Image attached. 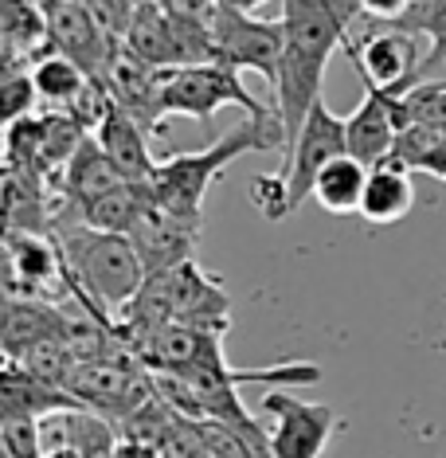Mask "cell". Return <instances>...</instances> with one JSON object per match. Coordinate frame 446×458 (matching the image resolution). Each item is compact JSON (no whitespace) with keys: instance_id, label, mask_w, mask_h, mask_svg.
<instances>
[{"instance_id":"obj_8","label":"cell","mask_w":446,"mask_h":458,"mask_svg":"<svg viewBox=\"0 0 446 458\" xmlns=\"http://www.w3.org/2000/svg\"><path fill=\"white\" fill-rule=\"evenodd\" d=\"M345 51L357 64V75L368 82V87H380L388 95H400V90L415 87L419 79V64L427 51L419 47V36L400 32V28L383 24L380 32H368L360 44L345 39Z\"/></svg>"},{"instance_id":"obj_26","label":"cell","mask_w":446,"mask_h":458,"mask_svg":"<svg viewBox=\"0 0 446 458\" xmlns=\"http://www.w3.org/2000/svg\"><path fill=\"white\" fill-rule=\"evenodd\" d=\"M39 90L32 79V67L28 71H4V82H0V110H4V126H16V122L32 118Z\"/></svg>"},{"instance_id":"obj_10","label":"cell","mask_w":446,"mask_h":458,"mask_svg":"<svg viewBox=\"0 0 446 458\" xmlns=\"http://www.w3.org/2000/svg\"><path fill=\"white\" fill-rule=\"evenodd\" d=\"M87 408L114 420H130L145 400L157 395V384L133 372L126 360H79L75 377L67 384Z\"/></svg>"},{"instance_id":"obj_30","label":"cell","mask_w":446,"mask_h":458,"mask_svg":"<svg viewBox=\"0 0 446 458\" xmlns=\"http://www.w3.org/2000/svg\"><path fill=\"white\" fill-rule=\"evenodd\" d=\"M118 458H157V446L138 443V439H126V443L118 446Z\"/></svg>"},{"instance_id":"obj_14","label":"cell","mask_w":446,"mask_h":458,"mask_svg":"<svg viewBox=\"0 0 446 458\" xmlns=\"http://www.w3.org/2000/svg\"><path fill=\"white\" fill-rule=\"evenodd\" d=\"M98 145L106 149V157L118 165V173L126 176L130 184H149L153 169H157V161L149 157V141H145V126L126 106H118V102H110L106 118H102L98 126Z\"/></svg>"},{"instance_id":"obj_5","label":"cell","mask_w":446,"mask_h":458,"mask_svg":"<svg viewBox=\"0 0 446 458\" xmlns=\"http://www.w3.org/2000/svg\"><path fill=\"white\" fill-rule=\"evenodd\" d=\"M282 16L278 20H258L255 13L220 0L212 13V47H215V64H227L235 71H255L266 82H278V59H282Z\"/></svg>"},{"instance_id":"obj_6","label":"cell","mask_w":446,"mask_h":458,"mask_svg":"<svg viewBox=\"0 0 446 458\" xmlns=\"http://www.w3.org/2000/svg\"><path fill=\"white\" fill-rule=\"evenodd\" d=\"M349 153V133H345V118H337L333 110H329L325 98L314 102V110L306 114L302 130H298V138L286 145V184H290V208H302L309 196H314V181L317 173L325 169L329 161L345 157Z\"/></svg>"},{"instance_id":"obj_11","label":"cell","mask_w":446,"mask_h":458,"mask_svg":"<svg viewBox=\"0 0 446 458\" xmlns=\"http://www.w3.org/2000/svg\"><path fill=\"white\" fill-rule=\"evenodd\" d=\"M196 235H200V224L184 220V216H176L153 200L145 204L138 224L130 227V243L141 259L145 275H164V270L189 263L196 251Z\"/></svg>"},{"instance_id":"obj_19","label":"cell","mask_w":446,"mask_h":458,"mask_svg":"<svg viewBox=\"0 0 446 458\" xmlns=\"http://www.w3.org/2000/svg\"><path fill=\"white\" fill-rule=\"evenodd\" d=\"M365 184H368V165L357 161L352 153L329 161L325 169L317 173L314 181V200L333 216H352L360 212V200H365Z\"/></svg>"},{"instance_id":"obj_15","label":"cell","mask_w":446,"mask_h":458,"mask_svg":"<svg viewBox=\"0 0 446 458\" xmlns=\"http://www.w3.org/2000/svg\"><path fill=\"white\" fill-rule=\"evenodd\" d=\"M59 278H71L63 263V247H55L39 232H16V227H8V290L28 283L24 298H39L36 286H51Z\"/></svg>"},{"instance_id":"obj_1","label":"cell","mask_w":446,"mask_h":458,"mask_svg":"<svg viewBox=\"0 0 446 458\" xmlns=\"http://www.w3.org/2000/svg\"><path fill=\"white\" fill-rule=\"evenodd\" d=\"M360 0H282V59H278L274 110L286 126V145L298 138L306 114L321 98V79L337 47H345Z\"/></svg>"},{"instance_id":"obj_2","label":"cell","mask_w":446,"mask_h":458,"mask_svg":"<svg viewBox=\"0 0 446 458\" xmlns=\"http://www.w3.org/2000/svg\"><path fill=\"white\" fill-rule=\"evenodd\" d=\"M278 145H286V126L278 114H271V118H247L240 126L223 130L200 153H169L164 161H157L145 192H149L153 204L200 224L204 196L215 176L235 157H243V153H266V149H278Z\"/></svg>"},{"instance_id":"obj_29","label":"cell","mask_w":446,"mask_h":458,"mask_svg":"<svg viewBox=\"0 0 446 458\" xmlns=\"http://www.w3.org/2000/svg\"><path fill=\"white\" fill-rule=\"evenodd\" d=\"M411 8V0H360V13L365 16H376L383 24H391V20H400L403 13Z\"/></svg>"},{"instance_id":"obj_25","label":"cell","mask_w":446,"mask_h":458,"mask_svg":"<svg viewBox=\"0 0 446 458\" xmlns=\"http://www.w3.org/2000/svg\"><path fill=\"white\" fill-rule=\"evenodd\" d=\"M391 98H396L400 126H431L446 133V82H415Z\"/></svg>"},{"instance_id":"obj_27","label":"cell","mask_w":446,"mask_h":458,"mask_svg":"<svg viewBox=\"0 0 446 458\" xmlns=\"http://www.w3.org/2000/svg\"><path fill=\"white\" fill-rule=\"evenodd\" d=\"M251 208L266 220H290L294 208H290V184L286 173H263L251 181Z\"/></svg>"},{"instance_id":"obj_7","label":"cell","mask_w":446,"mask_h":458,"mask_svg":"<svg viewBox=\"0 0 446 458\" xmlns=\"http://www.w3.org/2000/svg\"><path fill=\"white\" fill-rule=\"evenodd\" d=\"M263 411L274 420L271 458H321L341 427V415L329 403H306L278 384L263 395Z\"/></svg>"},{"instance_id":"obj_13","label":"cell","mask_w":446,"mask_h":458,"mask_svg":"<svg viewBox=\"0 0 446 458\" xmlns=\"http://www.w3.org/2000/svg\"><path fill=\"white\" fill-rule=\"evenodd\" d=\"M87 408L75 392L55 388V384L32 377L20 364L4 360V372H0V420H47V415H63Z\"/></svg>"},{"instance_id":"obj_28","label":"cell","mask_w":446,"mask_h":458,"mask_svg":"<svg viewBox=\"0 0 446 458\" xmlns=\"http://www.w3.org/2000/svg\"><path fill=\"white\" fill-rule=\"evenodd\" d=\"M0 446L4 458H47L39 420H0Z\"/></svg>"},{"instance_id":"obj_20","label":"cell","mask_w":446,"mask_h":458,"mask_svg":"<svg viewBox=\"0 0 446 458\" xmlns=\"http://www.w3.org/2000/svg\"><path fill=\"white\" fill-rule=\"evenodd\" d=\"M145 204H149L145 184H122V189H114L106 196H98V200L82 204L79 208V224L95 227V232H110V235H130V227L138 224Z\"/></svg>"},{"instance_id":"obj_3","label":"cell","mask_w":446,"mask_h":458,"mask_svg":"<svg viewBox=\"0 0 446 458\" xmlns=\"http://www.w3.org/2000/svg\"><path fill=\"white\" fill-rule=\"evenodd\" d=\"M67 275L75 283V294L87 306H98L106 314H122L145 286V267L133 251L130 235L95 232L87 224H67L59 235Z\"/></svg>"},{"instance_id":"obj_16","label":"cell","mask_w":446,"mask_h":458,"mask_svg":"<svg viewBox=\"0 0 446 458\" xmlns=\"http://www.w3.org/2000/svg\"><path fill=\"white\" fill-rule=\"evenodd\" d=\"M122 184H130V181L118 173V165L106 157V149L98 145V138H82V145L63 165V200L75 208V224H79L82 204L98 200V196L122 189Z\"/></svg>"},{"instance_id":"obj_9","label":"cell","mask_w":446,"mask_h":458,"mask_svg":"<svg viewBox=\"0 0 446 458\" xmlns=\"http://www.w3.org/2000/svg\"><path fill=\"white\" fill-rule=\"evenodd\" d=\"M47 16V39L51 51L71 55L79 67H87L98 82H106L114 67V39L98 28V20L90 16V8L82 0H47L44 4Z\"/></svg>"},{"instance_id":"obj_4","label":"cell","mask_w":446,"mask_h":458,"mask_svg":"<svg viewBox=\"0 0 446 458\" xmlns=\"http://www.w3.org/2000/svg\"><path fill=\"white\" fill-rule=\"evenodd\" d=\"M223 106H243L251 118H271L278 114L274 106H263L251 90L243 87V71L227 64H189V67H164L161 87H157V110H153V130H161V122L176 118H196L200 126L215 118V110Z\"/></svg>"},{"instance_id":"obj_31","label":"cell","mask_w":446,"mask_h":458,"mask_svg":"<svg viewBox=\"0 0 446 458\" xmlns=\"http://www.w3.org/2000/svg\"><path fill=\"white\" fill-rule=\"evenodd\" d=\"M47 458H82L79 454V446H71V443H59V446H51Z\"/></svg>"},{"instance_id":"obj_18","label":"cell","mask_w":446,"mask_h":458,"mask_svg":"<svg viewBox=\"0 0 446 458\" xmlns=\"http://www.w3.org/2000/svg\"><path fill=\"white\" fill-rule=\"evenodd\" d=\"M415 204V189H411V173L400 165L383 161L376 169H368V184H365V200H360V220H368L372 227H388L400 224Z\"/></svg>"},{"instance_id":"obj_22","label":"cell","mask_w":446,"mask_h":458,"mask_svg":"<svg viewBox=\"0 0 446 458\" xmlns=\"http://www.w3.org/2000/svg\"><path fill=\"white\" fill-rule=\"evenodd\" d=\"M388 161L408 173H427L434 181H446V133L431 126H403Z\"/></svg>"},{"instance_id":"obj_17","label":"cell","mask_w":446,"mask_h":458,"mask_svg":"<svg viewBox=\"0 0 446 458\" xmlns=\"http://www.w3.org/2000/svg\"><path fill=\"white\" fill-rule=\"evenodd\" d=\"M67 314L39 298H8L4 314V360H20L36 341L63 337Z\"/></svg>"},{"instance_id":"obj_21","label":"cell","mask_w":446,"mask_h":458,"mask_svg":"<svg viewBox=\"0 0 446 458\" xmlns=\"http://www.w3.org/2000/svg\"><path fill=\"white\" fill-rule=\"evenodd\" d=\"M391 28L411 36H427L431 47L419 64V79L415 82H427L434 71L446 64V0H411V8L400 20H391Z\"/></svg>"},{"instance_id":"obj_23","label":"cell","mask_w":446,"mask_h":458,"mask_svg":"<svg viewBox=\"0 0 446 458\" xmlns=\"http://www.w3.org/2000/svg\"><path fill=\"white\" fill-rule=\"evenodd\" d=\"M32 79H36V90L39 98L55 102V106H71L82 90L95 82V75H90L87 67H79L71 55H59V51H51V55H44L39 64L32 67Z\"/></svg>"},{"instance_id":"obj_12","label":"cell","mask_w":446,"mask_h":458,"mask_svg":"<svg viewBox=\"0 0 446 458\" xmlns=\"http://www.w3.org/2000/svg\"><path fill=\"white\" fill-rule=\"evenodd\" d=\"M400 114H396V98L380 87L365 82V98L360 106L345 118V133H349V153L357 161H365L368 169H376L391 157V145L400 138Z\"/></svg>"},{"instance_id":"obj_32","label":"cell","mask_w":446,"mask_h":458,"mask_svg":"<svg viewBox=\"0 0 446 458\" xmlns=\"http://www.w3.org/2000/svg\"><path fill=\"white\" fill-rule=\"evenodd\" d=\"M227 4L243 8V13H255V8H258V4H266V0H227Z\"/></svg>"},{"instance_id":"obj_24","label":"cell","mask_w":446,"mask_h":458,"mask_svg":"<svg viewBox=\"0 0 446 458\" xmlns=\"http://www.w3.org/2000/svg\"><path fill=\"white\" fill-rule=\"evenodd\" d=\"M8 364H20V369L32 372V377L55 384V388H67L71 377H75V369H79V357L63 337H47V341H36L20 360H8Z\"/></svg>"}]
</instances>
